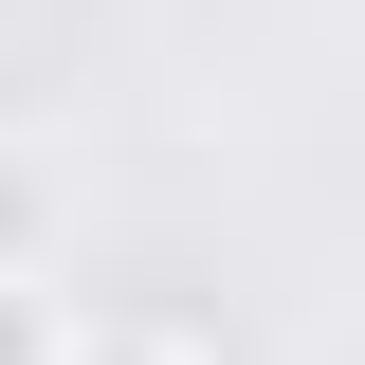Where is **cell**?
<instances>
[{
  "instance_id": "obj_1",
  "label": "cell",
  "mask_w": 365,
  "mask_h": 365,
  "mask_svg": "<svg viewBox=\"0 0 365 365\" xmlns=\"http://www.w3.org/2000/svg\"><path fill=\"white\" fill-rule=\"evenodd\" d=\"M55 365H201V347H182L165 311H73V329H55Z\"/></svg>"
},
{
  "instance_id": "obj_2",
  "label": "cell",
  "mask_w": 365,
  "mask_h": 365,
  "mask_svg": "<svg viewBox=\"0 0 365 365\" xmlns=\"http://www.w3.org/2000/svg\"><path fill=\"white\" fill-rule=\"evenodd\" d=\"M19 274H55V182L0 146V292H19Z\"/></svg>"
},
{
  "instance_id": "obj_3",
  "label": "cell",
  "mask_w": 365,
  "mask_h": 365,
  "mask_svg": "<svg viewBox=\"0 0 365 365\" xmlns=\"http://www.w3.org/2000/svg\"><path fill=\"white\" fill-rule=\"evenodd\" d=\"M55 329H73V292H55V274H19V292H0V365H55Z\"/></svg>"
}]
</instances>
